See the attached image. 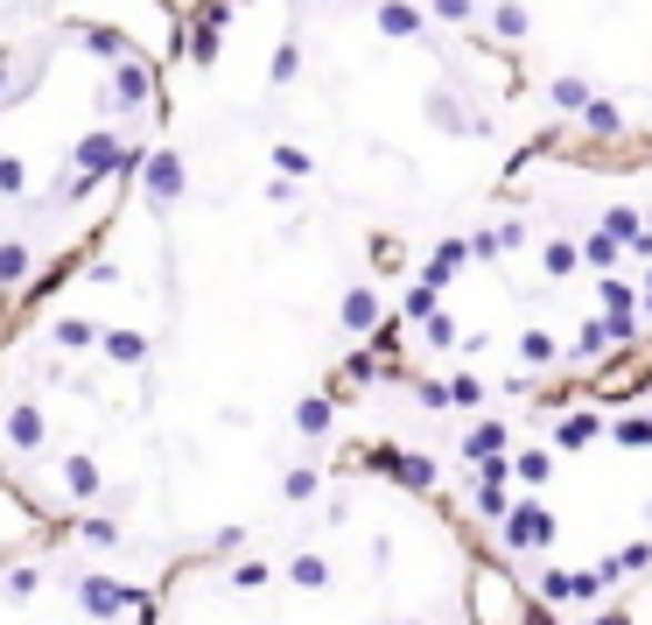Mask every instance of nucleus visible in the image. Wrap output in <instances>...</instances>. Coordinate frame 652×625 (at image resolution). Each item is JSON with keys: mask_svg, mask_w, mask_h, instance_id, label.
<instances>
[{"mask_svg": "<svg viewBox=\"0 0 652 625\" xmlns=\"http://www.w3.org/2000/svg\"><path fill=\"white\" fill-rule=\"evenodd\" d=\"M106 99H112V106H127V113H141V106H154V71H148V57H120V63H112V85H106Z\"/></svg>", "mask_w": 652, "mask_h": 625, "instance_id": "obj_1", "label": "nucleus"}, {"mask_svg": "<svg viewBox=\"0 0 652 625\" xmlns=\"http://www.w3.org/2000/svg\"><path fill=\"white\" fill-rule=\"evenodd\" d=\"M603 345H611V338H603V324H582L575 330V351H603Z\"/></svg>", "mask_w": 652, "mask_h": 625, "instance_id": "obj_26", "label": "nucleus"}, {"mask_svg": "<svg viewBox=\"0 0 652 625\" xmlns=\"http://www.w3.org/2000/svg\"><path fill=\"white\" fill-rule=\"evenodd\" d=\"M408 317H414V324L435 317V288H414V296H408Z\"/></svg>", "mask_w": 652, "mask_h": 625, "instance_id": "obj_25", "label": "nucleus"}, {"mask_svg": "<svg viewBox=\"0 0 652 625\" xmlns=\"http://www.w3.org/2000/svg\"><path fill=\"white\" fill-rule=\"evenodd\" d=\"M449 400H457V408H478V400H484V387H478V379H470V373H457V379H449V387H442Z\"/></svg>", "mask_w": 652, "mask_h": 625, "instance_id": "obj_23", "label": "nucleus"}, {"mask_svg": "<svg viewBox=\"0 0 652 625\" xmlns=\"http://www.w3.org/2000/svg\"><path fill=\"white\" fill-rule=\"evenodd\" d=\"M57 345L71 351V345H99V324L92 317H57Z\"/></svg>", "mask_w": 652, "mask_h": 625, "instance_id": "obj_14", "label": "nucleus"}, {"mask_svg": "<svg viewBox=\"0 0 652 625\" xmlns=\"http://www.w3.org/2000/svg\"><path fill=\"white\" fill-rule=\"evenodd\" d=\"M499 443H505V421H478L463 450H470V457H491V450H499Z\"/></svg>", "mask_w": 652, "mask_h": 625, "instance_id": "obj_17", "label": "nucleus"}, {"mask_svg": "<svg viewBox=\"0 0 652 625\" xmlns=\"http://www.w3.org/2000/svg\"><path fill=\"white\" fill-rule=\"evenodd\" d=\"M0 197H29V169L14 155H0Z\"/></svg>", "mask_w": 652, "mask_h": 625, "instance_id": "obj_20", "label": "nucleus"}, {"mask_svg": "<svg viewBox=\"0 0 652 625\" xmlns=\"http://www.w3.org/2000/svg\"><path fill=\"white\" fill-rule=\"evenodd\" d=\"M42 436H50L42 408H36V400H21V408L8 415V443H14V450H42Z\"/></svg>", "mask_w": 652, "mask_h": 625, "instance_id": "obj_7", "label": "nucleus"}, {"mask_svg": "<svg viewBox=\"0 0 652 625\" xmlns=\"http://www.w3.org/2000/svg\"><path fill=\"white\" fill-rule=\"evenodd\" d=\"M141 183H148V197H154V205H183V190H190V162H183L175 148H154Z\"/></svg>", "mask_w": 652, "mask_h": 625, "instance_id": "obj_2", "label": "nucleus"}, {"mask_svg": "<svg viewBox=\"0 0 652 625\" xmlns=\"http://www.w3.org/2000/svg\"><path fill=\"white\" fill-rule=\"evenodd\" d=\"M99 351H106V366H120V373L148 366V338L141 330H99Z\"/></svg>", "mask_w": 652, "mask_h": 625, "instance_id": "obj_6", "label": "nucleus"}, {"mask_svg": "<svg viewBox=\"0 0 652 625\" xmlns=\"http://www.w3.org/2000/svg\"><path fill=\"white\" fill-rule=\"evenodd\" d=\"M372 267H379V275H400V267H408L400 239H372Z\"/></svg>", "mask_w": 652, "mask_h": 625, "instance_id": "obj_21", "label": "nucleus"}, {"mask_svg": "<svg viewBox=\"0 0 652 625\" xmlns=\"http://www.w3.org/2000/svg\"><path fill=\"white\" fill-rule=\"evenodd\" d=\"M274 169L288 176V183H295V176H309V155H302L295 141H281V148H274Z\"/></svg>", "mask_w": 652, "mask_h": 625, "instance_id": "obj_22", "label": "nucleus"}, {"mask_svg": "<svg viewBox=\"0 0 652 625\" xmlns=\"http://www.w3.org/2000/svg\"><path fill=\"white\" fill-rule=\"evenodd\" d=\"M337 324H344L351 338L379 330V296H372V288H344V302H337Z\"/></svg>", "mask_w": 652, "mask_h": 625, "instance_id": "obj_5", "label": "nucleus"}, {"mask_svg": "<svg viewBox=\"0 0 652 625\" xmlns=\"http://www.w3.org/2000/svg\"><path fill=\"white\" fill-rule=\"evenodd\" d=\"M526 8H520V0H499V8H491V36H499V42H526Z\"/></svg>", "mask_w": 652, "mask_h": 625, "instance_id": "obj_8", "label": "nucleus"}, {"mask_svg": "<svg viewBox=\"0 0 652 625\" xmlns=\"http://www.w3.org/2000/svg\"><path fill=\"white\" fill-rule=\"evenodd\" d=\"M554 106H569V113H582V106H590V85H582L575 71H569V78H554Z\"/></svg>", "mask_w": 652, "mask_h": 625, "instance_id": "obj_18", "label": "nucleus"}, {"mask_svg": "<svg viewBox=\"0 0 652 625\" xmlns=\"http://www.w3.org/2000/svg\"><path fill=\"white\" fill-rule=\"evenodd\" d=\"M29 247H21V239H0V288H8V281H21V275H29Z\"/></svg>", "mask_w": 652, "mask_h": 625, "instance_id": "obj_13", "label": "nucleus"}, {"mask_svg": "<svg viewBox=\"0 0 652 625\" xmlns=\"http://www.w3.org/2000/svg\"><path fill=\"white\" fill-rule=\"evenodd\" d=\"M541 267H548L554 281H561V275H575V267H582V260H575V239H548V254H541Z\"/></svg>", "mask_w": 652, "mask_h": 625, "instance_id": "obj_15", "label": "nucleus"}, {"mask_svg": "<svg viewBox=\"0 0 652 625\" xmlns=\"http://www.w3.org/2000/svg\"><path fill=\"white\" fill-rule=\"evenodd\" d=\"M295 429H302V436H323V429H330V400H302V408H295Z\"/></svg>", "mask_w": 652, "mask_h": 625, "instance_id": "obj_19", "label": "nucleus"}, {"mask_svg": "<svg viewBox=\"0 0 652 625\" xmlns=\"http://www.w3.org/2000/svg\"><path fill=\"white\" fill-rule=\"evenodd\" d=\"M639 302L652 309V260H645V281H639Z\"/></svg>", "mask_w": 652, "mask_h": 625, "instance_id": "obj_27", "label": "nucleus"}, {"mask_svg": "<svg viewBox=\"0 0 652 625\" xmlns=\"http://www.w3.org/2000/svg\"><path fill=\"white\" fill-rule=\"evenodd\" d=\"M520 351H526V366H548V359H554V338H548V330H526Z\"/></svg>", "mask_w": 652, "mask_h": 625, "instance_id": "obj_24", "label": "nucleus"}, {"mask_svg": "<svg viewBox=\"0 0 652 625\" xmlns=\"http://www.w3.org/2000/svg\"><path fill=\"white\" fill-rule=\"evenodd\" d=\"M267 78H274V85H295V78H302V50H295L288 36L274 42V63H267Z\"/></svg>", "mask_w": 652, "mask_h": 625, "instance_id": "obj_12", "label": "nucleus"}, {"mask_svg": "<svg viewBox=\"0 0 652 625\" xmlns=\"http://www.w3.org/2000/svg\"><path fill=\"white\" fill-rule=\"evenodd\" d=\"M596 429H603L596 415H561V421H554V443H561V450H582V443H590Z\"/></svg>", "mask_w": 652, "mask_h": 625, "instance_id": "obj_11", "label": "nucleus"}, {"mask_svg": "<svg viewBox=\"0 0 652 625\" xmlns=\"http://www.w3.org/2000/svg\"><path fill=\"white\" fill-rule=\"evenodd\" d=\"M421 29H429V14H421L414 0H379V36L387 42H414Z\"/></svg>", "mask_w": 652, "mask_h": 625, "instance_id": "obj_4", "label": "nucleus"}, {"mask_svg": "<svg viewBox=\"0 0 652 625\" xmlns=\"http://www.w3.org/2000/svg\"><path fill=\"white\" fill-rule=\"evenodd\" d=\"M575 260H582V267H596V275H611V267L624 260V247H618V239H603V232H590V239L575 247Z\"/></svg>", "mask_w": 652, "mask_h": 625, "instance_id": "obj_10", "label": "nucleus"}, {"mask_svg": "<svg viewBox=\"0 0 652 625\" xmlns=\"http://www.w3.org/2000/svg\"><path fill=\"white\" fill-rule=\"evenodd\" d=\"M224 21H232V14H224V0H204V8H190V42H183L190 63H218V36H224Z\"/></svg>", "mask_w": 652, "mask_h": 625, "instance_id": "obj_3", "label": "nucleus"}, {"mask_svg": "<svg viewBox=\"0 0 652 625\" xmlns=\"http://www.w3.org/2000/svg\"><path fill=\"white\" fill-rule=\"evenodd\" d=\"M429 14L449 21V29H470V21H478V0H429Z\"/></svg>", "mask_w": 652, "mask_h": 625, "instance_id": "obj_16", "label": "nucleus"}, {"mask_svg": "<svg viewBox=\"0 0 652 625\" xmlns=\"http://www.w3.org/2000/svg\"><path fill=\"white\" fill-rule=\"evenodd\" d=\"M603 239H618V247H632V239L645 232V218L632 211V205H611V211H603V226H596Z\"/></svg>", "mask_w": 652, "mask_h": 625, "instance_id": "obj_9", "label": "nucleus"}]
</instances>
